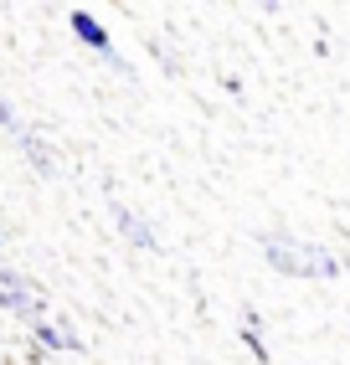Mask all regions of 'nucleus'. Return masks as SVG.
Segmentation results:
<instances>
[{"label": "nucleus", "instance_id": "f257e3e1", "mask_svg": "<svg viewBox=\"0 0 350 365\" xmlns=\"http://www.w3.org/2000/svg\"><path fill=\"white\" fill-rule=\"evenodd\" d=\"M258 247H263L268 267H279V273H289V278H340L345 273V262L330 247L304 242V237H294V232H268Z\"/></svg>", "mask_w": 350, "mask_h": 365}, {"label": "nucleus", "instance_id": "f03ea898", "mask_svg": "<svg viewBox=\"0 0 350 365\" xmlns=\"http://www.w3.org/2000/svg\"><path fill=\"white\" fill-rule=\"evenodd\" d=\"M0 309H11L16 319H26V324H41V319H46L41 288H36L26 273H16V267H0Z\"/></svg>", "mask_w": 350, "mask_h": 365}, {"label": "nucleus", "instance_id": "7ed1b4c3", "mask_svg": "<svg viewBox=\"0 0 350 365\" xmlns=\"http://www.w3.org/2000/svg\"><path fill=\"white\" fill-rule=\"evenodd\" d=\"M109 211H114V227L124 232V242H129V247H139V252H155V247H160V237H155V227H149V216H139L134 206H124V201H114Z\"/></svg>", "mask_w": 350, "mask_h": 365}, {"label": "nucleus", "instance_id": "20e7f679", "mask_svg": "<svg viewBox=\"0 0 350 365\" xmlns=\"http://www.w3.org/2000/svg\"><path fill=\"white\" fill-rule=\"evenodd\" d=\"M67 26H72V36H78L83 46H93V52H114L109 26H104V21H98L93 11H72V16H67Z\"/></svg>", "mask_w": 350, "mask_h": 365}, {"label": "nucleus", "instance_id": "39448f33", "mask_svg": "<svg viewBox=\"0 0 350 365\" xmlns=\"http://www.w3.org/2000/svg\"><path fill=\"white\" fill-rule=\"evenodd\" d=\"M31 334H36V345H41V350H83L78 329H67V324H57V319L31 324Z\"/></svg>", "mask_w": 350, "mask_h": 365}, {"label": "nucleus", "instance_id": "423d86ee", "mask_svg": "<svg viewBox=\"0 0 350 365\" xmlns=\"http://www.w3.org/2000/svg\"><path fill=\"white\" fill-rule=\"evenodd\" d=\"M242 345L253 350L258 365H273V355H268V345H263V334H258V314H247V319H242Z\"/></svg>", "mask_w": 350, "mask_h": 365}, {"label": "nucleus", "instance_id": "0eeeda50", "mask_svg": "<svg viewBox=\"0 0 350 365\" xmlns=\"http://www.w3.org/2000/svg\"><path fill=\"white\" fill-rule=\"evenodd\" d=\"M21 150H26V160L41 170V175H46V170H52V155H46V144L36 139V134H26V129H21Z\"/></svg>", "mask_w": 350, "mask_h": 365}]
</instances>
